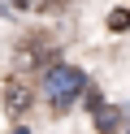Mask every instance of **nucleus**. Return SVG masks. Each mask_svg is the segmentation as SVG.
Instances as JSON below:
<instances>
[{"instance_id": "nucleus-4", "label": "nucleus", "mask_w": 130, "mask_h": 134, "mask_svg": "<svg viewBox=\"0 0 130 134\" xmlns=\"http://www.w3.org/2000/svg\"><path fill=\"white\" fill-rule=\"evenodd\" d=\"M117 125H121V108H104V113H95V130L113 134Z\"/></svg>"}, {"instance_id": "nucleus-7", "label": "nucleus", "mask_w": 130, "mask_h": 134, "mask_svg": "<svg viewBox=\"0 0 130 134\" xmlns=\"http://www.w3.org/2000/svg\"><path fill=\"white\" fill-rule=\"evenodd\" d=\"M17 9H39V0H13Z\"/></svg>"}, {"instance_id": "nucleus-1", "label": "nucleus", "mask_w": 130, "mask_h": 134, "mask_svg": "<svg viewBox=\"0 0 130 134\" xmlns=\"http://www.w3.org/2000/svg\"><path fill=\"white\" fill-rule=\"evenodd\" d=\"M82 91H87L82 69H74V65H48V69H43V95H48L52 113H65Z\"/></svg>"}, {"instance_id": "nucleus-3", "label": "nucleus", "mask_w": 130, "mask_h": 134, "mask_svg": "<svg viewBox=\"0 0 130 134\" xmlns=\"http://www.w3.org/2000/svg\"><path fill=\"white\" fill-rule=\"evenodd\" d=\"M0 95H4V108L13 117H22L26 108H30V99H35V91H30V82H26V74H9L4 78V87H0Z\"/></svg>"}, {"instance_id": "nucleus-6", "label": "nucleus", "mask_w": 130, "mask_h": 134, "mask_svg": "<svg viewBox=\"0 0 130 134\" xmlns=\"http://www.w3.org/2000/svg\"><path fill=\"white\" fill-rule=\"evenodd\" d=\"M69 0H39V9H65Z\"/></svg>"}, {"instance_id": "nucleus-5", "label": "nucleus", "mask_w": 130, "mask_h": 134, "mask_svg": "<svg viewBox=\"0 0 130 134\" xmlns=\"http://www.w3.org/2000/svg\"><path fill=\"white\" fill-rule=\"evenodd\" d=\"M130 26V9H113L108 13V30H126Z\"/></svg>"}, {"instance_id": "nucleus-2", "label": "nucleus", "mask_w": 130, "mask_h": 134, "mask_svg": "<svg viewBox=\"0 0 130 134\" xmlns=\"http://www.w3.org/2000/svg\"><path fill=\"white\" fill-rule=\"evenodd\" d=\"M48 65H56V39L52 35H26L17 43V74L48 69Z\"/></svg>"}]
</instances>
